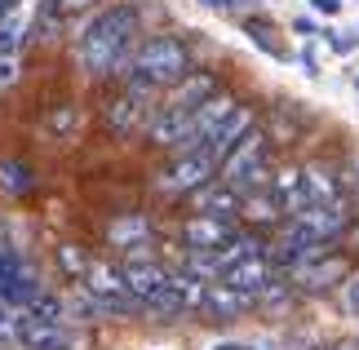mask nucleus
<instances>
[{"label":"nucleus","mask_w":359,"mask_h":350,"mask_svg":"<svg viewBox=\"0 0 359 350\" xmlns=\"http://www.w3.org/2000/svg\"><path fill=\"white\" fill-rule=\"evenodd\" d=\"M0 187L9 195H27L32 191V169L18 164V160H0Z\"/></svg>","instance_id":"20"},{"label":"nucleus","mask_w":359,"mask_h":350,"mask_svg":"<svg viewBox=\"0 0 359 350\" xmlns=\"http://www.w3.org/2000/svg\"><path fill=\"white\" fill-rule=\"evenodd\" d=\"M151 89H137V85H129L111 107H107V124H111V133H120V137H129V133H137V129H147V120H151Z\"/></svg>","instance_id":"9"},{"label":"nucleus","mask_w":359,"mask_h":350,"mask_svg":"<svg viewBox=\"0 0 359 350\" xmlns=\"http://www.w3.org/2000/svg\"><path fill=\"white\" fill-rule=\"evenodd\" d=\"M85 297L98 306V311H111V315H129V311H142V302L129 292L124 284V266H111V262H89L85 271Z\"/></svg>","instance_id":"4"},{"label":"nucleus","mask_w":359,"mask_h":350,"mask_svg":"<svg viewBox=\"0 0 359 350\" xmlns=\"http://www.w3.org/2000/svg\"><path fill=\"white\" fill-rule=\"evenodd\" d=\"M13 5H18V0H0V18H5V13H9Z\"/></svg>","instance_id":"30"},{"label":"nucleus","mask_w":359,"mask_h":350,"mask_svg":"<svg viewBox=\"0 0 359 350\" xmlns=\"http://www.w3.org/2000/svg\"><path fill=\"white\" fill-rule=\"evenodd\" d=\"M13 346H22V350H76V332L67 328V319H45V315L18 311Z\"/></svg>","instance_id":"7"},{"label":"nucleus","mask_w":359,"mask_h":350,"mask_svg":"<svg viewBox=\"0 0 359 350\" xmlns=\"http://www.w3.org/2000/svg\"><path fill=\"white\" fill-rule=\"evenodd\" d=\"M293 227L306 235V240H315V244H333V240H341V235L351 231V204L346 200H328V204H306L302 213H293L288 217Z\"/></svg>","instance_id":"6"},{"label":"nucleus","mask_w":359,"mask_h":350,"mask_svg":"<svg viewBox=\"0 0 359 350\" xmlns=\"http://www.w3.org/2000/svg\"><path fill=\"white\" fill-rule=\"evenodd\" d=\"M217 177V156H209L204 147L196 151H173V160L160 173V191L164 195H196L200 187H209Z\"/></svg>","instance_id":"5"},{"label":"nucleus","mask_w":359,"mask_h":350,"mask_svg":"<svg viewBox=\"0 0 359 350\" xmlns=\"http://www.w3.org/2000/svg\"><path fill=\"white\" fill-rule=\"evenodd\" d=\"M248 306H253V297H244V292H236L231 284H222V279H213L209 292H204V311L217 315V319H236L244 315Z\"/></svg>","instance_id":"17"},{"label":"nucleus","mask_w":359,"mask_h":350,"mask_svg":"<svg viewBox=\"0 0 359 350\" xmlns=\"http://www.w3.org/2000/svg\"><path fill=\"white\" fill-rule=\"evenodd\" d=\"M341 311L359 319V275H346V284H341Z\"/></svg>","instance_id":"22"},{"label":"nucleus","mask_w":359,"mask_h":350,"mask_svg":"<svg viewBox=\"0 0 359 350\" xmlns=\"http://www.w3.org/2000/svg\"><path fill=\"white\" fill-rule=\"evenodd\" d=\"M240 217H244V222H253V227H275V222L284 217V204L271 195V187H262V191H248V195H244Z\"/></svg>","instance_id":"18"},{"label":"nucleus","mask_w":359,"mask_h":350,"mask_svg":"<svg viewBox=\"0 0 359 350\" xmlns=\"http://www.w3.org/2000/svg\"><path fill=\"white\" fill-rule=\"evenodd\" d=\"M324 36H328V45H333L337 53H351V49H355V40H351L346 32H324Z\"/></svg>","instance_id":"27"},{"label":"nucleus","mask_w":359,"mask_h":350,"mask_svg":"<svg viewBox=\"0 0 359 350\" xmlns=\"http://www.w3.org/2000/svg\"><path fill=\"white\" fill-rule=\"evenodd\" d=\"M351 235H355V244H359V227H355V231H351Z\"/></svg>","instance_id":"31"},{"label":"nucleus","mask_w":359,"mask_h":350,"mask_svg":"<svg viewBox=\"0 0 359 350\" xmlns=\"http://www.w3.org/2000/svg\"><path fill=\"white\" fill-rule=\"evenodd\" d=\"M107 240H111L116 248H124V253H133V257H142V248L151 240V222L142 213H120L111 227H107Z\"/></svg>","instance_id":"15"},{"label":"nucleus","mask_w":359,"mask_h":350,"mask_svg":"<svg viewBox=\"0 0 359 350\" xmlns=\"http://www.w3.org/2000/svg\"><path fill=\"white\" fill-rule=\"evenodd\" d=\"M40 279L32 271V262H27L18 248H0V302L18 306V311H27L36 297H40Z\"/></svg>","instance_id":"8"},{"label":"nucleus","mask_w":359,"mask_h":350,"mask_svg":"<svg viewBox=\"0 0 359 350\" xmlns=\"http://www.w3.org/2000/svg\"><path fill=\"white\" fill-rule=\"evenodd\" d=\"M315 13H324V18H333V13H341V0H311Z\"/></svg>","instance_id":"28"},{"label":"nucleus","mask_w":359,"mask_h":350,"mask_svg":"<svg viewBox=\"0 0 359 350\" xmlns=\"http://www.w3.org/2000/svg\"><path fill=\"white\" fill-rule=\"evenodd\" d=\"M191 200H196V213H204V217H222V222H236L240 208H244V195H240L236 187H226L222 177H213L209 187H200Z\"/></svg>","instance_id":"12"},{"label":"nucleus","mask_w":359,"mask_h":350,"mask_svg":"<svg viewBox=\"0 0 359 350\" xmlns=\"http://www.w3.org/2000/svg\"><path fill=\"white\" fill-rule=\"evenodd\" d=\"M191 72V53L177 36H147L137 40L133 58L124 62V85L137 89H173L177 80Z\"/></svg>","instance_id":"2"},{"label":"nucleus","mask_w":359,"mask_h":350,"mask_svg":"<svg viewBox=\"0 0 359 350\" xmlns=\"http://www.w3.org/2000/svg\"><path fill=\"white\" fill-rule=\"evenodd\" d=\"M231 235H236V222H222V217H204V213H191L182 222V240L191 253H217Z\"/></svg>","instance_id":"11"},{"label":"nucleus","mask_w":359,"mask_h":350,"mask_svg":"<svg viewBox=\"0 0 359 350\" xmlns=\"http://www.w3.org/2000/svg\"><path fill=\"white\" fill-rule=\"evenodd\" d=\"M137 9L133 5H107L98 9L93 18L80 27L76 36V62L89 80H107V76H120L124 62L133 58L137 49Z\"/></svg>","instance_id":"1"},{"label":"nucleus","mask_w":359,"mask_h":350,"mask_svg":"<svg viewBox=\"0 0 359 350\" xmlns=\"http://www.w3.org/2000/svg\"><path fill=\"white\" fill-rule=\"evenodd\" d=\"M266 187H271L275 200L284 204V213H288V217L302 213V208L311 204V200H306V173H302V169H280V173L266 182Z\"/></svg>","instance_id":"16"},{"label":"nucleus","mask_w":359,"mask_h":350,"mask_svg":"<svg viewBox=\"0 0 359 350\" xmlns=\"http://www.w3.org/2000/svg\"><path fill=\"white\" fill-rule=\"evenodd\" d=\"M306 200L311 204H328V200H341V191H337V177L333 169H324V164H306Z\"/></svg>","instance_id":"19"},{"label":"nucleus","mask_w":359,"mask_h":350,"mask_svg":"<svg viewBox=\"0 0 359 350\" xmlns=\"http://www.w3.org/2000/svg\"><path fill=\"white\" fill-rule=\"evenodd\" d=\"M204 9H217V13H236V9H244L248 0H200Z\"/></svg>","instance_id":"26"},{"label":"nucleus","mask_w":359,"mask_h":350,"mask_svg":"<svg viewBox=\"0 0 359 350\" xmlns=\"http://www.w3.org/2000/svg\"><path fill=\"white\" fill-rule=\"evenodd\" d=\"M62 266H67L72 275H80V279H85V271H89V257L80 253V248H72V244H67V248H62Z\"/></svg>","instance_id":"24"},{"label":"nucleus","mask_w":359,"mask_h":350,"mask_svg":"<svg viewBox=\"0 0 359 350\" xmlns=\"http://www.w3.org/2000/svg\"><path fill=\"white\" fill-rule=\"evenodd\" d=\"M333 350H359V337H351V342H337Z\"/></svg>","instance_id":"29"},{"label":"nucleus","mask_w":359,"mask_h":350,"mask_svg":"<svg viewBox=\"0 0 359 350\" xmlns=\"http://www.w3.org/2000/svg\"><path fill=\"white\" fill-rule=\"evenodd\" d=\"M98 0H45V13L49 18H76V13H85V9H93Z\"/></svg>","instance_id":"21"},{"label":"nucleus","mask_w":359,"mask_h":350,"mask_svg":"<svg viewBox=\"0 0 359 350\" xmlns=\"http://www.w3.org/2000/svg\"><path fill=\"white\" fill-rule=\"evenodd\" d=\"M244 32H248V36H253V40H257V45H262V49H266V53H275V58H280V45H275V40H271L275 32H271V27H266V22H244Z\"/></svg>","instance_id":"23"},{"label":"nucleus","mask_w":359,"mask_h":350,"mask_svg":"<svg viewBox=\"0 0 359 350\" xmlns=\"http://www.w3.org/2000/svg\"><path fill=\"white\" fill-rule=\"evenodd\" d=\"M18 76V53H0V85H13Z\"/></svg>","instance_id":"25"},{"label":"nucleus","mask_w":359,"mask_h":350,"mask_svg":"<svg viewBox=\"0 0 359 350\" xmlns=\"http://www.w3.org/2000/svg\"><path fill=\"white\" fill-rule=\"evenodd\" d=\"M288 275H293V284L311 288V292H320V288H337V284H346L351 266H346V257H324V253H315V257H306L302 266H293Z\"/></svg>","instance_id":"10"},{"label":"nucleus","mask_w":359,"mask_h":350,"mask_svg":"<svg viewBox=\"0 0 359 350\" xmlns=\"http://www.w3.org/2000/svg\"><path fill=\"white\" fill-rule=\"evenodd\" d=\"M217 177H222L226 187H236L240 195L266 187V182H271V142H266V133L248 129L240 142L222 156V164H217Z\"/></svg>","instance_id":"3"},{"label":"nucleus","mask_w":359,"mask_h":350,"mask_svg":"<svg viewBox=\"0 0 359 350\" xmlns=\"http://www.w3.org/2000/svg\"><path fill=\"white\" fill-rule=\"evenodd\" d=\"M209 97H217V80H213L209 72H187V76L169 89L164 107H173V111H196V107L209 102Z\"/></svg>","instance_id":"13"},{"label":"nucleus","mask_w":359,"mask_h":350,"mask_svg":"<svg viewBox=\"0 0 359 350\" xmlns=\"http://www.w3.org/2000/svg\"><path fill=\"white\" fill-rule=\"evenodd\" d=\"M248 129H253V111H248V107L240 102V107L231 111V116H226V120H222V124H217V129L209 133V142H204V151H209V156H217V164H222V156H226V151L240 142V137H244Z\"/></svg>","instance_id":"14"}]
</instances>
